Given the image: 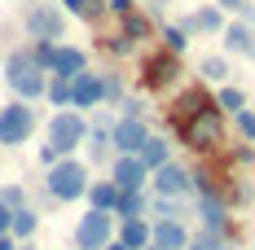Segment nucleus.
<instances>
[{
    "instance_id": "nucleus-29",
    "label": "nucleus",
    "mask_w": 255,
    "mask_h": 250,
    "mask_svg": "<svg viewBox=\"0 0 255 250\" xmlns=\"http://www.w3.org/2000/svg\"><path fill=\"white\" fill-rule=\"evenodd\" d=\"M44 97L57 105V110H71V79H57V75H49V92Z\"/></svg>"
},
{
    "instance_id": "nucleus-26",
    "label": "nucleus",
    "mask_w": 255,
    "mask_h": 250,
    "mask_svg": "<svg viewBox=\"0 0 255 250\" xmlns=\"http://www.w3.org/2000/svg\"><path fill=\"white\" fill-rule=\"evenodd\" d=\"M189 250H233V237H225V233H207V228H198V233H194V242H189Z\"/></svg>"
},
{
    "instance_id": "nucleus-14",
    "label": "nucleus",
    "mask_w": 255,
    "mask_h": 250,
    "mask_svg": "<svg viewBox=\"0 0 255 250\" xmlns=\"http://www.w3.org/2000/svg\"><path fill=\"white\" fill-rule=\"evenodd\" d=\"M220 44L229 57H255V26L242 18H229V26L220 31Z\"/></svg>"
},
{
    "instance_id": "nucleus-23",
    "label": "nucleus",
    "mask_w": 255,
    "mask_h": 250,
    "mask_svg": "<svg viewBox=\"0 0 255 250\" xmlns=\"http://www.w3.org/2000/svg\"><path fill=\"white\" fill-rule=\"evenodd\" d=\"M198 75H203L207 83H229V57H225V53L203 57V62H198Z\"/></svg>"
},
{
    "instance_id": "nucleus-33",
    "label": "nucleus",
    "mask_w": 255,
    "mask_h": 250,
    "mask_svg": "<svg viewBox=\"0 0 255 250\" xmlns=\"http://www.w3.org/2000/svg\"><path fill=\"white\" fill-rule=\"evenodd\" d=\"M62 4H66V9H71V13H75V18H93V13H97V9H106L102 0H62Z\"/></svg>"
},
{
    "instance_id": "nucleus-12",
    "label": "nucleus",
    "mask_w": 255,
    "mask_h": 250,
    "mask_svg": "<svg viewBox=\"0 0 255 250\" xmlns=\"http://www.w3.org/2000/svg\"><path fill=\"white\" fill-rule=\"evenodd\" d=\"M106 101V75L84 71L79 79H71V110H97Z\"/></svg>"
},
{
    "instance_id": "nucleus-16",
    "label": "nucleus",
    "mask_w": 255,
    "mask_h": 250,
    "mask_svg": "<svg viewBox=\"0 0 255 250\" xmlns=\"http://www.w3.org/2000/svg\"><path fill=\"white\" fill-rule=\"evenodd\" d=\"M194 233L185 220H154V246L158 250H189Z\"/></svg>"
},
{
    "instance_id": "nucleus-17",
    "label": "nucleus",
    "mask_w": 255,
    "mask_h": 250,
    "mask_svg": "<svg viewBox=\"0 0 255 250\" xmlns=\"http://www.w3.org/2000/svg\"><path fill=\"white\" fill-rule=\"evenodd\" d=\"M128 250H150L154 246V220H119V233H115Z\"/></svg>"
},
{
    "instance_id": "nucleus-4",
    "label": "nucleus",
    "mask_w": 255,
    "mask_h": 250,
    "mask_svg": "<svg viewBox=\"0 0 255 250\" xmlns=\"http://www.w3.org/2000/svg\"><path fill=\"white\" fill-rule=\"evenodd\" d=\"M79 145H88V119L79 110H57L49 119V150L57 158H71Z\"/></svg>"
},
{
    "instance_id": "nucleus-32",
    "label": "nucleus",
    "mask_w": 255,
    "mask_h": 250,
    "mask_svg": "<svg viewBox=\"0 0 255 250\" xmlns=\"http://www.w3.org/2000/svg\"><path fill=\"white\" fill-rule=\"evenodd\" d=\"M132 49H136V44L128 40L124 31H115V35H106V53H115V57H128Z\"/></svg>"
},
{
    "instance_id": "nucleus-10",
    "label": "nucleus",
    "mask_w": 255,
    "mask_h": 250,
    "mask_svg": "<svg viewBox=\"0 0 255 250\" xmlns=\"http://www.w3.org/2000/svg\"><path fill=\"white\" fill-rule=\"evenodd\" d=\"M150 136H154V132H150V123H145L141 114H119V119H115V127H110L115 154H141Z\"/></svg>"
},
{
    "instance_id": "nucleus-31",
    "label": "nucleus",
    "mask_w": 255,
    "mask_h": 250,
    "mask_svg": "<svg viewBox=\"0 0 255 250\" xmlns=\"http://www.w3.org/2000/svg\"><path fill=\"white\" fill-rule=\"evenodd\" d=\"M53 53H57V40H35V44H31V57H35L44 71L53 66Z\"/></svg>"
},
{
    "instance_id": "nucleus-2",
    "label": "nucleus",
    "mask_w": 255,
    "mask_h": 250,
    "mask_svg": "<svg viewBox=\"0 0 255 250\" xmlns=\"http://www.w3.org/2000/svg\"><path fill=\"white\" fill-rule=\"evenodd\" d=\"M4 83L18 101H40L49 92V71L31 57V53H9L4 57Z\"/></svg>"
},
{
    "instance_id": "nucleus-39",
    "label": "nucleus",
    "mask_w": 255,
    "mask_h": 250,
    "mask_svg": "<svg viewBox=\"0 0 255 250\" xmlns=\"http://www.w3.org/2000/svg\"><path fill=\"white\" fill-rule=\"evenodd\" d=\"M22 250H35V246H22Z\"/></svg>"
},
{
    "instance_id": "nucleus-3",
    "label": "nucleus",
    "mask_w": 255,
    "mask_h": 250,
    "mask_svg": "<svg viewBox=\"0 0 255 250\" xmlns=\"http://www.w3.org/2000/svg\"><path fill=\"white\" fill-rule=\"evenodd\" d=\"M88 163H79V158H57L44 175V189H49L53 202H79L88 198Z\"/></svg>"
},
{
    "instance_id": "nucleus-34",
    "label": "nucleus",
    "mask_w": 255,
    "mask_h": 250,
    "mask_svg": "<svg viewBox=\"0 0 255 250\" xmlns=\"http://www.w3.org/2000/svg\"><path fill=\"white\" fill-rule=\"evenodd\" d=\"M106 101H119L124 105V79L119 75H106Z\"/></svg>"
},
{
    "instance_id": "nucleus-40",
    "label": "nucleus",
    "mask_w": 255,
    "mask_h": 250,
    "mask_svg": "<svg viewBox=\"0 0 255 250\" xmlns=\"http://www.w3.org/2000/svg\"><path fill=\"white\" fill-rule=\"evenodd\" d=\"M251 105H255V92H251Z\"/></svg>"
},
{
    "instance_id": "nucleus-35",
    "label": "nucleus",
    "mask_w": 255,
    "mask_h": 250,
    "mask_svg": "<svg viewBox=\"0 0 255 250\" xmlns=\"http://www.w3.org/2000/svg\"><path fill=\"white\" fill-rule=\"evenodd\" d=\"M9 233H13V211L0 202V237H9Z\"/></svg>"
},
{
    "instance_id": "nucleus-30",
    "label": "nucleus",
    "mask_w": 255,
    "mask_h": 250,
    "mask_svg": "<svg viewBox=\"0 0 255 250\" xmlns=\"http://www.w3.org/2000/svg\"><path fill=\"white\" fill-rule=\"evenodd\" d=\"M0 202H4L9 211H22L26 206V189L22 184H4V189H0Z\"/></svg>"
},
{
    "instance_id": "nucleus-41",
    "label": "nucleus",
    "mask_w": 255,
    "mask_h": 250,
    "mask_svg": "<svg viewBox=\"0 0 255 250\" xmlns=\"http://www.w3.org/2000/svg\"><path fill=\"white\" fill-rule=\"evenodd\" d=\"M150 250H158V246H150Z\"/></svg>"
},
{
    "instance_id": "nucleus-36",
    "label": "nucleus",
    "mask_w": 255,
    "mask_h": 250,
    "mask_svg": "<svg viewBox=\"0 0 255 250\" xmlns=\"http://www.w3.org/2000/svg\"><path fill=\"white\" fill-rule=\"evenodd\" d=\"M0 250H22V246H18V237H0Z\"/></svg>"
},
{
    "instance_id": "nucleus-22",
    "label": "nucleus",
    "mask_w": 255,
    "mask_h": 250,
    "mask_svg": "<svg viewBox=\"0 0 255 250\" xmlns=\"http://www.w3.org/2000/svg\"><path fill=\"white\" fill-rule=\"evenodd\" d=\"M119 31H124L132 44H141V40H150V35H154V22L145 18V13H136V9H132V13L119 18Z\"/></svg>"
},
{
    "instance_id": "nucleus-5",
    "label": "nucleus",
    "mask_w": 255,
    "mask_h": 250,
    "mask_svg": "<svg viewBox=\"0 0 255 250\" xmlns=\"http://www.w3.org/2000/svg\"><path fill=\"white\" fill-rule=\"evenodd\" d=\"M115 233H119V220L110 211L88 206V215H79V224H75V250H106L115 242Z\"/></svg>"
},
{
    "instance_id": "nucleus-24",
    "label": "nucleus",
    "mask_w": 255,
    "mask_h": 250,
    "mask_svg": "<svg viewBox=\"0 0 255 250\" xmlns=\"http://www.w3.org/2000/svg\"><path fill=\"white\" fill-rule=\"evenodd\" d=\"M185 202L180 198H154L150 193V220H185Z\"/></svg>"
},
{
    "instance_id": "nucleus-20",
    "label": "nucleus",
    "mask_w": 255,
    "mask_h": 250,
    "mask_svg": "<svg viewBox=\"0 0 255 250\" xmlns=\"http://www.w3.org/2000/svg\"><path fill=\"white\" fill-rule=\"evenodd\" d=\"M136 158H141L150 171H158V167H167V163H172V141H167V136H150V141H145V150L136 154Z\"/></svg>"
},
{
    "instance_id": "nucleus-19",
    "label": "nucleus",
    "mask_w": 255,
    "mask_h": 250,
    "mask_svg": "<svg viewBox=\"0 0 255 250\" xmlns=\"http://www.w3.org/2000/svg\"><path fill=\"white\" fill-rule=\"evenodd\" d=\"M119 193H124V189H119L115 180H93V184H88V206H93V211H110V215H115Z\"/></svg>"
},
{
    "instance_id": "nucleus-27",
    "label": "nucleus",
    "mask_w": 255,
    "mask_h": 250,
    "mask_svg": "<svg viewBox=\"0 0 255 250\" xmlns=\"http://www.w3.org/2000/svg\"><path fill=\"white\" fill-rule=\"evenodd\" d=\"M189 40H194V35L176 22V26H163V44H158V49H167V53H176V57H180V53L189 49Z\"/></svg>"
},
{
    "instance_id": "nucleus-1",
    "label": "nucleus",
    "mask_w": 255,
    "mask_h": 250,
    "mask_svg": "<svg viewBox=\"0 0 255 250\" xmlns=\"http://www.w3.org/2000/svg\"><path fill=\"white\" fill-rule=\"evenodd\" d=\"M225 119H229V114H225L220 105H207V110H198V114L172 123V132H176V141L185 145V150L216 158V154L225 150Z\"/></svg>"
},
{
    "instance_id": "nucleus-9",
    "label": "nucleus",
    "mask_w": 255,
    "mask_h": 250,
    "mask_svg": "<svg viewBox=\"0 0 255 250\" xmlns=\"http://www.w3.org/2000/svg\"><path fill=\"white\" fill-rule=\"evenodd\" d=\"M22 26H26V35H31V40H62L66 18H62V9H57V4H26Z\"/></svg>"
},
{
    "instance_id": "nucleus-37",
    "label": "nucleus",
    "mask_w": 255,
    "mask_h": 250,
    "mask_svg": "<svg viewBox=\"0 0 255 250\" xmlns=\"http://www.w3.org/2000/svg\"><path fill=\"white\" fill-rule=\"evenodd\" d=\"M106 250H128V246H124V242H119V237H115V242H110V246H106Z\"/></svg>"
},
{
    "instance_id": "nucleus-28",
    "label": "nucleus",
    "mask_w": 255,
    "mask_h": 250,
    "mask_svg": "<svg viewBox=\"0 0 255 250\" xmlns=\"http://www.w3.org/2000/svg\"><path fill=\"white\" fill-rule=\"evenodd\" d=\"M233 132H238V141L255 145V105H247V110H238V114H233Z\"/></svg>"
},
{
    "instance_id": "nucleus-13",
    "label": "nucleus",
    "mask_w": 255,
    "mask_h": 250,
    "mask_svg": "<svg viewBox=\"0 0 255 250\" xmlns=\"http://www.w3.org/2000/svg\"><path fill=\"white\" fill-rule=\"evenodd\" d=\"M180 26L189 31V35H220L225 26H229V13L211 0V4H203V9H194V13H185L180 18Z\"/></svg>"
},
{
    "instance_id": "nucleus-8",
    "label": "nucleus",
    "mask_w": 255,
    "mask_h": 250,
    "mask_svg": "<svg viewBox=\"0 0 255 250\" xmlns=\"http://www.w3.org/2000/svg\"><path fill=\"white\" fill-rule=\"evenodd\" d=\"M31 132H35V110H31V101H9V105L0 110V145H22Z\"/></svg>"
},
{
    "instance_id": "nucleus-25",
    "label": "nucleus",
    "mask_w": 255,
    "mask_h": 250,
    "mask_svg": "<svg viewBox=\"0 0 255 250\" xmlns=\"http://www.w3.org/2000/svg\"><path fill=\"white\" fill-rule=\"evenodd\" d=\"M35 228H40V215H35L31 206L13 211V233H9V237H18V242H31V237H35Z\"/></svg>"
},
{
    "instance_id": "nucleus-21",
    "label": "nucleus",
    "mask_w": 255,
    "mask_h": 250,
    "mask_svg": "<svg viewBox=\"0 0 255 250\" xmlns=\"http://www.w3.org/2000/svg\"><path fill=\"white\" fill-rule=\"evenodd\" d=\"M216 105L233 119L238 110H247V105H251V92H247V88H238V83H220V88H216Z\"/></svg>"
},
{
    "instance_id": "nucleus-38",
    "label": "nucleus",
    "mask_w": 255,
    "mask_h": 250,
    "mask_svg": "<svg viewBox=\"0 0 255 250\" xmlns=\"http://www.w3.org/2000/svg\"><path fill=\"white\" fill-rule=\"evenodd\" d=\"M145 4H163V0H145Z\"/></svg>"
},
{
    "instance_id": "nucleus-15",
    "label": "nucleus",
    "mask_w": 255,
    "mask_h": 250,
    "mask_svg": "<svg viewBox=\"0 0 255 250\" xmlns=\"http://www.w3.org/2000/svg\"><path fill=\"white\" fill-rule=\"evenodd\" d=\"M84 71H88V53H84V49H75V44H57L49 75H57V79H79Z\"/></svg>"
},
{
    "instance_id": "nucleus-11",
    "label": "nucleus",
    "mask_w": 255,
    "mask_h": 250,
    "mask_svg": "<svg viewBox=\"0 0 255 250\" xmlns=\"http://www.w3.org/2000/svg\"><path fill=\"white\" fill-rule=\"evenodd\" d=\"M150 175L154 171L136 158V154H119V158L110 163V180H115L119 189H128V193H132V189H150Z\"/></svg>"
},
{
    "instance_id": "nucleus-6",
    "label": "nucleus",
    "mask_w": 255,
    "mask_h": 250,
    "mask_svg": "<svg viewBox=\"0 0 255 250\" xmlns=\"http://www.w3.org/2000/svg\"><path fill=\"white\" fill-rule=\"evenodd\" d=\"M176 79H180V57L167 53V49H154L150 57L141 62V79H136V83H141L145 92H163V88H172Z\"/></svg>"
},
{
    "instance_id": "nucleus-7",
    "label": "nucleus",
    "mask_w": 255,
    "mask_h": 250,
    "mask_svg": "<svg viewBox=\"0 0 255 250\" xmlns=\"http://www.w3.org/2000/svg\"><path fill=\"white\" fill-rule=\"evenodd\" d=\"M150 193H154V198H180V202H189V198H194V171L180 167V163H167V167H158V171L150 175Z\"/></svg>"
},
{
    "instance_id": "nucleus-18",
    "label": "nucleus",
    "mask_w": 255,
    "mask_h": 250,
    "mask_svg": "<svg viewBox=\"0 0 255 250\" xmlns=\"http://www.w3.org/2000/svg\"><path fill=\"white\" fill-rule=\"evenodd\" d=\"M115 220H150V193L145 189H132V193H119V206H115Z\"/></svg>"
}]
</instances>
